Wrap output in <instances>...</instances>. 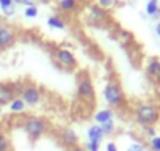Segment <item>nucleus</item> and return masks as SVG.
<instances>
[{
    "mask_svg": "<svg viewBox=\"0 0 160 151\" xmlns=\"http://www.w3.org/2000/svg\"><path fill=\"white\" fill-rule=\"evenodd\" d=\"M93 120H94V124H104V123H107V121H112V120H115V110H112V109H108V107L99 109V110L94 113Z\"/></svg>",
    "mask_w": 160,
    "mask_h": 151,
    "instance_id": "f8f14e48",
    "label": "nucleus"
},
{
    "mask_svg": "<svg viewBox=\"0 0 160 151\" xmlns=\"http://www.w3.org/2000/svg\"><path fill=\"white\" fill-rule=\"evenodd\" d=\"M0 11L5 18H13L16 14V3L13 0H0Z\"/></svg>",
    "mask_w": 160,
    "mask_h": 151,
    "instance_id": "2eb2a0df",
    "label": "nucleus"
},
{
    "mask_svg": "<svg viewBox=\"0 0 160 151\" xmlns=\"http://www.w3.org/2000/svg\"><path fill=\"white\" fill-rule=\"evenodd\" d=\"M78 8V0H58V10L61 13H74Z\"/></svg>",
    "mask_w": 160,
    "mask_h": 151,
    "instance_id": "f3484780",
    "label": "nucleus"
},
{
    "mask_svg": "<svg viewBox=\"0 0 160 151\" xmlns=\"http://www.w3.org/2000/svg\"><path fill=\"white\" fill-rule=\"evenodd\" d=\"M68 151H87V149L83 148V145H77V146H74V148H69Z\"/></svg>",
    "mask_w": 160,
    "mask_h": 151,
    "instance_id": "c85d7f7f",
    "label": "nucleus"
},
{
    "mask_svg": "<svg viewBox=\"0 0 160 151\" xmlns=\"http://www.w3.org/2000/svg\"><path fill=\"white\" fill-rule=\"evenodd\" d=\"M144 11L149 18H160V5H158V0H148Z\"/></svg>",
    "mask_w": 160,
    "mask_h": 151,
    "instance_id": "a211bd4d",
    "label": "nucleus"
},
{
    "mask_svg": "<svg viewBox=\"0 0 160 151\" xmlns=\"http://www.w3.org/2000/svg\"><path fill=\"white\" fill-rule=\"evenodd\" d=\"M77 98L85 104H94L96 101V90L94 82L88 74H80L77 77V87H75Z\"/></svg>",
    "mask_w": 160,
    "mask_h": 151,
    "instance_id": "20e7f679",
    "label": "nucleus"
},
{
    "mask_svg": "<svg viewBox=\"0 0 160 151\" xmlns=\"http://www.w3.org/2000/svg\"><path fill=\"white\" fill-rule=\"evenodd\" d=\"M140 131H141L143 137L148 138V140H151L152 137L157 135V129H155V126H151V124H140Z\"/></svg>",
    "mask_w": 160,
    "mask_h": 151,
    "instance_id": "6ab92c4d",
    "label": "nucleus"
},
{
    "mask_svg": "<svg viewBox=\"0 0 160 151\" xmlns=\"http://www.w3.org/2000/svg\"><path fill=\"white\" fill-rule=\"evenodd\" d=\"M0 117H2V107H0Z\"/></svg>",
    "mask_w": 160,
    "mask_h": 151,
    "instance_id": "473e14b6",
    "label": "nucleus"
},
{
    "mask_svg": "<svg viewBox=\"0 0 160 151\" xmlns=\"http://www.w3.org/2000/svg\"><path fill=\"white\" fill-rule=\"evenodd\" d=\"M38 2H39V3H42V5H49V3L52 2V0H38Z\"/></svg>",
    "mask_w": 160,
    "mask_h": 151,
    "instance_id": "7c9ffc66",
    "label": "nucleus"
},
{
    "mask_svg": "<svg viewBox=\"0 0 160 151\" xmlns=\"http://www.w3.org/2000/svg\"><path fill=\"white\" fill-rule=\"evenodd\" d=\"M58 138H60L61 145L66 146L68 149H69V148H74V146H77V145H80V135L77 134L75 129H72V128H69V126L61 128V129L58 131Z\"/></svg>",
    "mask_w": 160,
    "mask_h": 151,
    "instance_id": "6e6552de",
    "label": "nucleus"
},
{
    "mask_svg": "<svg viewBox=\"0 0 160 151\" xmlns=\"http://www.w3.org/2000/svg\"><path fill=\"white\" fill-rule=\"evenodd\" d=\"M105 151H119V149H118V145L110 140V142H107V145H105Z\"/></svg>",
    "mask_w": 160,
    "mask_h": 151,
    "instance_id": "bb28decb",
    "label": "nucleus"
},
{
    "mask_svg": "<svg viewBox=\"0 0 160 151\" xmlns=\"http://www.w3.org/2000/svg\"><path fill=\"white\" fill-rule=\"evenodd\" d=\"M2 25H3V18L0 16V27H2Z\"/></svg>",
    "mask_w": 160,
    "mask_h": 151,
    "instance_id": "2f4dec72",
    "label": "nucleus"
},
{
    "mask_svg": "<svg viewBox=\"0 0 160 151\" xmlns=\"http://www.w3.org/2000/svg\"><path fill=\"white\" fill-rule=\"evenodd\" d=\"M47 25L53 30H64L66 29V21L60 14H52L47 18Z\"/></svg>",
    "mask_w": 160,
    "mask_h": 151,
    "instance_id": "dca6fc26",
    "label": "nucleus"
},
{
    "mask_svg": "<svg viewBox=\"0 0 160 151\" xmlns=\"http://www.w3.org/2000/svg\"><path fill=\"white\" fill-rule=\"evenodd\" d=\"M52 57H53L55 63L66 71H72L77 68V58H75L74 52L66 47H55L52 52Z\"/></svg>",
    "mask_w": 160,
    "mask_h": 151,
    "instance_id": "39448f33",
    "label": "nucleus"
},
{
    "mask_svg": "<svg viewBox=\"0 0 160 151\" xmlns=\"http://www.w3.org/2000/svg\"><path fill=\"white\" fill-rule=\"evenodd\" d=\"M144 72L152 82H160V60L157 57L148 58L146 66H144Z\"/></svg>",
    "mask_w": 160,
    "mask_h": 151,
    "instance_id": "9d476101",
    "label": "nucleus"
},
{
    "mask_svg": "<svg viewBox=\"0 0 160 151\" xmlns=\"http://www.w3.org/2000/svg\"><path fill=\"white\" fill-rule=\"evenodd\" d=\"M148 146L151 151H160V135L157 134L155 137H152L151 140H148Z\"/></svg>",
    "mask_w": 160,
    "mask_h": 151,
    "instance_id": "393cba45",
    "label": "nucleus"
},
{
    "mask_svg": "<svg viewBox=\"0 0 160 151\" xmlns=\"http://www.w3.org/2000/svg\"><path fill=\"white\" fill-rule=\"evenodd\" d=\"M116 5H118V0H98V7H101L105 11L113 10Z\"/></svg>",
    "mask_w": 160,
    "mask_h": 151,
    "instance_id": "b1692460",
    "label": "nucleus"
},
{
    "mask_svg": "<svg viewBox=\"0 0 160 151\" xmlns=\"http://www.w3.org/2000/svg\"><path fill=\"white\" fill-rule=\"evenodd\" d=\"M88 19L93 24H102L107 19V11L102 10L101 7H98V5H93L88 10Z\"/></svg>",
    "mask_w": 160,
    "mask_h": 151,
    "instance_id": "9b49d317",
    "label": "nucleus"
},
{
    "mask_svg": "<svg viewBox=\"0 0 160 151\" xmlns=\"http://www.w3.org/2000/svg\"><path fill=\"white\" fill-rule=\"evenodd\" d=\"M102 98L104 102L108 106V109L112 110H122L127 109V98L126 93L121 87V84L116 79H108V82L105 84L104 90H102Z\"/></svg>",
    "mask_w": 160,
    "mask_h": 151,
    "instance_id": "f257e3e1",
    "label": "nucleus"
},
{
    "mask_svg": "<svg viewBox=\"0 0 160 151\" xmlns=\"http://www.w3.org/2000/svg\"><path fill=\"white\" fill-rule=\"evenodd\" d=\"M13 2H14L16 5H22V7H30V5L35 3L33 0H13Z\"/></svg>",
    "mask_w": 160,
    "mask_h": 151,
    "instance_id": "cd10ccee",
    "label": "nucleus"
},
{
    "mask_svg": "<svg viewBox=\"0 0 160 151\" xmlns=\"http://www.w3.org/2000/svg\"><path fill=\"white\" fill-rule=\"evenodd\" d=\"M18 39V32L13 25L3 24L0 27V50H7L14 46Z\"/></svg>",
    "mask_w": 160,
    "mask_h": 151,
    "instance_id": "0eeeda50",
    "label": "nucleus"
},
{
    "mask_svg": "<svg viewBox=\"0 0 160 151\" xmlns=\"http://www.w3.org/2000/svg\"><path fill=\"white\" fill-rule=\"evenodd\" d=\"M99 126H101V129H102V132H104L105 137H110V135H113V134L116 132V123H115V120L107 121V123L99 124Z\"/></svg>",
    "mask_w": 160,
    "mask_h": 151,
    "instance_id": "aec40b11",
    "label": "nucleus"
},
{
    "mask_svg": "<svg viewBox=\"0 0 160 151\" xmlns=\"http://www.w3.org/2000/svg\"><path fill=\"white\" fill-rule=\"evenodd\" d=\"M8 107H10V112L13 113V115H22V113H25V110H27V104L22 101V98H14L10 104H8Z\"/></svg>",
    "mask_w": 160,
    "mask_h": 151,
    "instance_id": "4468645a",
    "label": "nucleus"
},
{
    "mask_svg": "<svg viewBox=\"0 0 160 151\" xmlns=\"http://www.w3.org/2000/svg\"><path fill=\"white\" fill-rule=\"evenodd\" d=\"M133 118L138 123V126L140 124L155 126L160 121V107L154 102H149V101L138 102L133 107Z\"/></svg>",
    "mask_w": 160,
    "mask_h": 151,
    "instance_id": "f03ea898",
    "label": "nucleus"
},
{
    "mask_svg": "<svg viewBox=\"0 0 160 151\" xmlns=\"http://www.w3.org/2000/svg\"><path fill=\"white\" fill-rule=\"evenodd\" d=\"M19 98H22V101L27 104V107H36L42 101V91L36 84L28 82L24 85V90H22Z\"/></svg>",
    "mask_w": 160,
    "mask_h": 151,
    "instance_id": "423d86ee",
    "label": "nucleus"
},
{
    "mask_svg": "<svg viewBox=\"0 0 160 151\" xmlns=\"http://www.w3.org/2000/svg\"><path fill=\"white\" fill-rule=\"evenodd\" d=\"M22 129L25 135L30 138V142H38L47 132L49 121L38 115H25L22 120Z\"/></svg>",
    "mask_w": 160,
    "mask_h": 151,
    "instance_id": "7ed1b4c3",
    "label": "nucleus"
},
{
    "mask_svg": "<svg viewBox=\"0 0 160 151\" xmlns=\"http://www.w3.org/2000/svg\"><path fill=\"white\" fill-rule=\"evenodd\" d=\"M0 151H11V142L2 129H0Z\"/></svg>",
    "mask_w": 160,
    "mask_h": 151,
    "instance_id": "412c9836",
    "label": "nucleus"
},
{
    "mask_svg": "<svg viewBox=\"0 0 160 151\" xmlns=\"http://www.w3.org/2000/svg\"><path fill=\"white\" fill-rule=\"evenodd\" d=\"M83 148H85L87 151H101V143H96V142H88V140H87V143L83 145Z\"/></svg>",
    "mask_w": 160,
    "mask_h": 151,
    "instance_id": "a878e982",
    "label": "nucleus"
},
{
    "mask_svg": "<svg viewBox=\"0 0 160 151\" xmlns=\"http://www.w3.org/2000/svg\"><path fill=\"white\" fill-rule=\"evenodd\" d=\"M14 98H18L14 91L13 82H0V107L8 106Z\"/></svg>",
    "mask_w": 160,
    "mask_h": 151,
    "instance_id": "1a4fd4ad",
    "label": "nucleus"
},
{
    "mask_svg": "<svg viewBox=\"0 0 160 151\" xmlns=\"http://www.w3.org/2000/svg\"><path fill=\"white\" fill-rule=\"evenodd\" d=\"M87 138H88V142L102 143L104 138H105V135H104V132H102V129H101L99 124H91V126L87 129Z\"/></svg>",
    "mask_w": 160,
    "mask_h": 151,
    "instance_id": "ddd939ff",
    "label": "nucleus"
},
{
    "mask_svg": "<svg viewBox=\"0 0 160 151\" xmlns=\"http://www.w3.org/2000/svg\"><path fill=\"white\" fill-rule=\"evenodd\" d=\"M127 151H146V145L140 140H132L129 145H127Z\"/></svg>",
    "mask_w": 160,
    "mask_h": 151,
    "instance_id": "5701e85b",
    "label": "nucleus"
},
{
    "mask_svg": "<svg viewBox=\"0 0 160 151\" xmlns=\"http://www.w3.org/2000/svg\"><path fill=\"white\" fill-rule=\"evenodd\" d=\"M154 32H155V35H157V36L160 38V21H158V22L155 24V27H154Z\"/></svg>",
    "mask_w": 160,
    "mask_h": 151,
    "instance_id": "c756f323",
    "label": "nucleus"
},
{
    "mask_svg": "<svg viewBox=\"0 0 160 151\" xmlns=\"http://www.w3.org/2000/svg\"><path fill=\"white\" fill-rule=\"evenodd\" d=\"M38 14H39V10L35 3L30 7H25V10H24V16L27 19H35V18H38Z\"/></svg>",
    "mask_w": 160,
    "mask_h": 151,
    "instance_id": "4be33fe9",
    "label": "nucleus"
}]
</instances>
